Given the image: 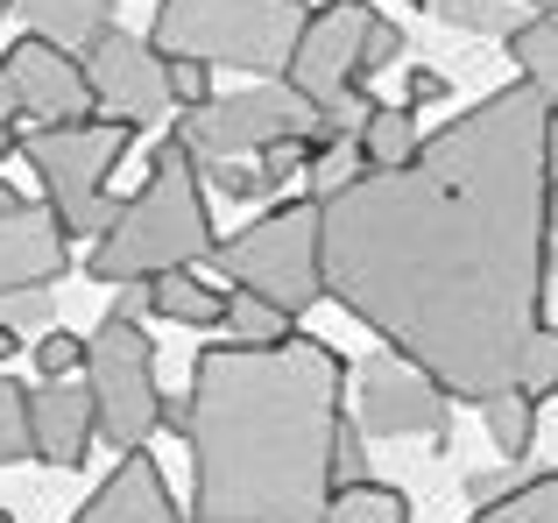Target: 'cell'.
I'll return each mask as SVG.
<instances>
[{
  "instance_id": "cell-1",
  "label": "cell",
  "mask_w": 558,
  "mask_h": 523,
  "mask_svg": "<svg viewBox=\"0 0 558 523\" xmlns=\"http://www.w3.org/2000/svg\"><path fill=\"white\" fill-rule=\"evenodd\" d=\"M551 170L558 113L523 78L488 93L432 127L403 170L318 198L326 297L446 397L488 403L517 389L545 332Z\"/></svg>"
},
{
  "instance_id": "cell-2",
  "label": "cell",
  "mask_w": 558,
  "mask_h": 523,
  "mask_svg": "<svg viewBox=\"0 0 558 523\" xmlns=\"http://www.w3.org/2000/svg\"><path fill=\"white\" fill-rule=\"evenodd\" d=\"M340 417L347 361L312 332H290L283 346H198L184 397V523H318Z\"/></svg>"
},
{
  "instance_id": "cell-3",
  "label": "cell",
  "mask_w": 558,
  "mask_h": 523,
  "mask_svg": "<svg viewBox=\"0 0 558 523\" xmlns=\"http://www.w3.org/2000/svg\"><path fill=\"white\" fill-rule=\"evenodd\" d=\"M219 234L205 212V184H198V156L178 135L156 142L149 156V184L113 212V227L93 248V283H135V276H163V269H191L213 262Z\"/></svg>"
},
{
  "instance_id": "cell-4",
  "label": "cell",
  "mask_w": 558,
  "mask_h": 523,
  "mask_svg": "<svg viewBox=\"0 0 558 523\" xmlns=\"http://www.w3.org/2000/svg\"><path fill=\"white\" fill-rule=\"evenodd\" d=\"M304 0H156L149 50L156 57H198V64L255 71L262 85L283 78L304 28Z\"/></svg>"
},
{
  "instance_id": "cell-5",
  "label": "cell",
  "mask_w": 558,
  "mask_h": 523,
  "mask_svg": "<svg viewBox=\"0 0 558 523\" xmlns=\"http://www.w3.org/2000/svg\"><path fill=\"white\" fill-rule=\"evenodd\" d=\"M128 142H135V127H121V121H71V127H28L22 135L14 156L36 170V184H43V198H50L64 241L107 234L113 227L121 198H107V170L128 156Z\"/></svg>"
},
{
  "instance_id": "cell-6",
  "label": "cell",
  "mask_w": 558,
  "mask_h": 523,
  "mask_svg": "<svg viewBox=\"0 0 558 523\" xmlns=\"http://www.w3.org/2000/svg\"><path fill=\"white\" fill-rule=\"evenodd\" d=\"M213 269L233 276V290L276 304L283 318H304L326 297V269H318V198H290V206L262 212L233 241L213 248Z\"/></svg>"
},
{
  "instance_id": "cell-7",
  "label": "cell",
  "mask_w": 558,
  "mask_h": 523,
  "mask_svg": "<svg viewBox=\"0 0 558 523\" xmlns=\"http://www.w3.org/2000/svg\"><path fill=\"white\" fill-rule=\"evenodd\" d=\"M85 389H93V439L113 453H142L163 431V389H156V340L142 318L107 312L85 340Z\"/></svg>"
},
{
  "instance_id": "cell-8",
  "label": "cell",
  "mask_w": 558,
  "mask_h": 523,
  "mask_svg": "<svg viewBox=\"0 0 558 523\" xmlns=\"http://www.w3.org/2000/svg\"><path fill=\"white\" fill-rule=\"evenodd\" d=\"M312 99L290 93L283 78L247 85V93H213L205 107L178 113V142L198 163H233V156H262L276 142H304L312 135Z\"/></svg>"
},
{
  "instance_id": "cell-9",
  "label": "cell",
  "mask_w": 558,
  "mask_h": 523,
  "mask_svg": "<svg viewBox=\"0 0 558 523\" xmlns=\"http://www.w3.org/2000/svg\"><path fill=\"white\" fill-rule=\"evenodd\" d=\"M354 389H361V439H432L438 453L452 446V397L432 382L424 368H410L403 354H368L354 368Z\"/></svg>"
},
{
  "instance_id": "cell-10",
  "label": "cell",
  "mask_w": 558,
  "mask_h": 523,
  "mask_svg": "<svg viewBox=\"0 0 558 523\" xmlns=\"http://www.w3.org/2000/svg\"><path fill=\"white\" fill-rule=\"evenodd\" d=\"M78 71H85V93H93V113L99 121H121V127H149L156 113H170V93H163V57L149 50V36H128V28H107L78 50Z\"/></svg>"
},
{
  "instance_id": "cell-11",
  "label": "cell",
  "mask_w": 558,
  "mask_h": 523,
  "mask_svg": "<svg viewBox=\"0 0 558 523\" xmlns=\"http://www.w3.org/2000/svg\"><path fill=\"white\" fill-rule=\"evenodd\" d=\"M0 78H8L14 93V121L28 127H71V121H93V93H85V71L71 50H57V42H8V57H0Z\"/></svg>"
},
{
  "instance_id": "cell-12",
  "label": "cell",
  "mask_w": 558,
  "mask_h": 523,
  "mask_svg": "<svg viewBox=\"0 0 558 523\" xmlns=\"http://www.w3.org/2000/svg\"><path fill=\"white\" fill-rule=\"evenodd\" d=\"M28 446L43 467H85L93 453V389L85 375H57V382L28 389Z\"/></svg>"
},
{
  "instance_id": "cell-13",
  "label": "cell",
  "mask_w": 558,
  "mask_h": 523,
  "mask_svg": "<svg viewBox=\"0 0 558 523\" xmlns=\"http://www.w3.org/2000/svg\"><path fill=\"white\" fill-rule=\"evenodd\" d=\"M64 269H71V241H64V227H57V212L22 198V206L0 220V297H14V290H50Z\"/></svg>"
},
{
  "instance_id": "cell-14",
  "label": "cell",
  "mask_w": 558,
  "mask_h": 523,
  "mask_svg": "<svg viewBox=\"0 0 558 523\" xmlns=\"http://www.w3.org/2000/svg\"><path fill=\"white\" fill-rule=\"evenodd\" d=\"M71 523H184V510L170 502V482L149 453H121V467L85 496Z\"/></svg>"
},
{
  "instance_id": "cell-15",
  "label": "cell",
  "mask_w": 558,
  "mask_h": 523,
  "mask_svg": "<svg viewBox=\"0 0 558 523\" xmlns=\"http://www.w3.org/2000/svg\"><path fill=\"white\" fill-rule=\"evenodd\" d=\"M14 14L28 22L36 42H57V50H71V57L113 28V0H14Z\"/></svg>"
},
{
  "instance_id": "cell-16",
  "label": "cell",
  "mask_w": 558,
  "mask_h": 523,
  "mask_svg": "<svg viewBox=\"0 0 558 523\" xmlns=\"http://www.w3.org/2000/svg\"><path fill=\"white\" fill-rule=\"evenodd\" d=\"M417 113L403 107V99H375L368 121H361L354 135V156H361V178H381V170H403L410 156H417Z\"/></svg>"
},
{
  "instance_id": "cell-17",
  "label": "cell",
  "mask_w": 558,
  "mask_h": 523,
  "mask_svg": "<svg viewBox=\"0 0 558 523\" xmlns=\"http://www.w3.org/2000/svg\"><path fill=\"white\" fill-rule=\"evenodd\" d=\"M502 42H509V57H517V78L558 113V14H523Z\"/></svg>"
},
{
  "instance_id": "cell-18",
  "label": "cell",
  "mask_w": 558,
  "mask_h": 523,
  "mask_svg": "<svg viewBox=\"0 0 558 523\" xmlns=\"http://www.w3.org/2000/svg\"><path fill=\"white\" fill-rule=\"evenodd\" d=\"M219 290L213 283H198L191 269H163V276H149V304L142 312H156V318H170V326H219Z\"/></svg>"
},
{
  "instance_id": "cell-19",
  "label": "cell",
  "mask_w": 558,
  "mask_h": 523,
  "mask_svg": "<svg viewBox=\"0 0 558 523\" xmlns=\"http://www.w3.org/2000/svg\"><path fill=\"white\" fill-rule=\"evenodd\" d=\"M481 425H488L495 453H502L509 467H523V460H531V446H537V403L523 397V389H495V397L481 403Z\"/></svg>"
},
{
  "instance_id": "cell-20",
  "label": "cell",
  "mask_w": 558,
  "mask_h": 523,
  "mask_svg": "<svg viewBox=\"0 0 558 523\" xmlns=\"http://www.w3.org/2000/svg\"><path fill=\"white\" fill-rule=\"evenodd\" d=\"M318 523H417L403 488H381V482H354V488H332Z\"/></svg>"
},
{
  "instance_id": "cell-21",
  "label": "cell",
  "mask_w": 558,
  "mask_h": 523,
  "mask_svg": "<svg viewBox=\"0 0 558 523\" xmlns=\"http://www.w3.org/2000/svg\"><path fill=\"white\" fill-rule=\"evenodd\" d=\"M219 332H227V346H283L290 332H298V318H283L276 304L233 290V297L219 304Z\"/></svg>"
},
{
  "instance_id": "cell-22",
  "label": "cell",
  "mask_w": 558,
  "mask_h": 523,
  "mask_svg": "<svg viewBox=\"0 0 558 523\" xmlns=\"http://www.w3.org/2000/svg\"><path fill=\"white\" fill-rule=\"evenodd\" d=\"M466 523H558V467L517 482L509 496H495V502H481Z\"/></svg>"
},
{
  "instance_id": "cell-23",
  "label": "cell",
  "mask_w": 558,
  "mask_h": 523,
  "mask_svg": "<svg viewBox=\"0 0 558 523\" xmlns=\"http://www.w3.org/2000/svg\"><path fill=\"white\" fill-rule=\"evenodd\" d=\"M446 28H466V36H509L523 22L517 0H424Z\"/></svg>"
},
{
  "instance_id": "cell-24",
  "label": "cell",
  "mask_w": 558,
  "mask_h": 523,
  "mask_svg": "<svg viewBox=\"0 0 558 523\" xmlns=\"http://www.w3.org/2000/svg\"><path fill=\"white\" fill-rule=\"evenodd\" d=\"M36 446H28V389L14 382V375H0V467H14V460H28Z\"/></svg>"
},
{
  "instance_id": "cell-25",
  "label": "cell",
  "mask_w": 558,
  "mask_h": 523,
  "mask_svg": "<svg viewBox=\"0 0 558 523\" xmlns=\"http://www.w3.org/2000/svg\"><path fill=\"white\" fill-rule=\"evenodd\" d=\"M163 93H170L178 113L205 107V99H213V64H198V57H163Z\"/></svg>"
},
{
  "instance_id": "cell-26",
  "label": "cell",
  "mask_w": 558,
  "mask_h": 523,
  "mask_svg": "<svg viewBox=\"0 0 558 523\" xmlns=\"http://www.w3.org/2000/svg\"><path fill=\"white\" fill-rule=\"evenodd\" d=\"M198 184H213L219 198H233V206H247V198H276L269 178L247 170V163H198Z\"/></svg>"
},
{
  "instance_id": "cell-27",
  "label": "cell",
  "mask_w": 558,
  "mask_h": 523,
  "mask_svg": "<svg viewBox=\"0 0 558 523\" xmlns=\"http://www.w3.org/2000/svg\"><path fill=\"white\" fill-rule=\"evenodd\" d=\"M523 397L531 403H545V397H558V326H545L537 332V346H531V361H523Z\"/></svg>"
},
{
  "instance_id": "cell-28",
  "label": "cell",
  "mask_w": 558,
  "mask_h": 523,
  "mask_svg": "<svg viewBox=\"0 0 558 523\" xmlns=\"http://www.w3.org/2000/svg\"><path fill=\"white\" fill-rule=\"evenodd\" d=\"M354 482H375L368 474V439H361L354 417H340V439H332V488H354Z\"/></svg>"
},
{
  "instance_id": "cell-29",
  "label": "cell",
  "mask_w": 558,
  "mask_h": 523,
  "mask_svg": "<svg viewBox=\"0 0 558 523\" xmlns=\"http://www.w3.org/2000/svg\"><path fill=\"white\" fill-rule=\"evenodd\" d=\"M36 368H43V382H57V375H85V340L78 332H43L36 340Z\"/></svg>"
},
{
  "instance_id": "cell-30",
  "label": "cell",
  "mask_w": 558,
  "mask_h": 523,
  "mask_svg": "<svg viewBox=\"0 0 558 523\" xmlns=\"http://www.w3.org/2000/svg\"><path fill=\"white\" fill-rule=\"evenodd\" d=\"M389 64H403V28H396V22H381V14H375V22H368V36H361V85H368V78H381Z\"/></svg>"
},
{
  "instance_id": "cell-31",
  "label": "cell",
  "mask_w": 558,
  "mask_h": 523,
  "mask_svg": "<svg viewBox=\"0 0 558 523\" xmlns=\"http://www.w3.org/2000/svg\"><path fill=\"white\" fill-rule=\"evenodd\" d=\"M57 297L50 290H14V297H0V326L8 332H28V326H50Z\"/></svg>"
},
{
  "instance_id": "cell-32",
  "label": "cell",
  "mask_w": 558,
  "mask_h": 523,
  "mask_svg": "<svg viewBox=\"0 0 558 523\" xmlns=\"http://www.w3.org/2000/svg\"><path fill=\"white\" fill-rule=\"evenodd\" d=\"M438 99H452V85L438 78V71H410L403 78V107L417 113V107H438Z\"/></svg>"
},
{
  "instance_id": "cell-33",
  "label": "cell",
  "mask_w": 558,
  "mask_h": 523,
  "mask_svg": "<svg viewBox=\"0 0 558 523\" xmlns=\"http://www.w3.org/2000/svg\"><path fill=\"white\" fill-rule=\"evenodd\" d=\"M517 488V467H495V474H466V496L474 502H495V496H509Z\"/></svg>"
},
{
  "instance_id": "cell-34",
  "label": "cell",
  "mask_w": 558,
  "mask_h": 523,
  "mask_svg": "<svg viewBox=\"0 0 558 523\" xmlns=\"http://www.w3.org/2000/svg\"><path fill=\"white\" fill-rule=\"evenodd\" d=\"M545 248H551V276H558V170L545 184Z\"/></svg>"
},
{
  "instance_id": "cell-35",
  "label": "cell",
  "mask_w": 558,
  "mask_h": 523,
  "mask_svg": "<svg viewBox=\"0 0 558 523\" xmlns=\"http://www.w3.org/2000/svg\"><path fill=\"white\" fill-rule=\"evenodd\" d=\"M14 149H22V135H14V93L0 78V156H14Z\"/></svg>"
},
{
  "instance_id": "cell-36",
  "label": "cell",
  "mask_w": 558,
  "mask_h": 523,
  "mask_svg": "<svg viewBox=\"0 0 558 523\" xmlns=\"http://www.w3.org/2000/svg\"><path fill=\"white\" fill-rule=\"evenodd\" d=\"M163 431H184V397H163Z\"/></svg>"
},
{
  "instance_id": "cell-37",
  "label": "cell",
  "mask_w": 558,
  "mask_h": 523,
  "mask_svg": "<svg viewBox=\"0 0 558 523\" xmlns=\"http://www.w3.org/2000/svg\"><path fill=\"white\" fill-rule=\"evenodd\" d=\"M14 206H22V192H14V184H8V178H0V220H8V212H14Z\"/></svg>"
},
{
  "instance_id": "cell-38",
  "label": "cell",
  "mask_w": 558,
  "mask_h": 523,
  "mask_svg": "<svg viewBox=\"0 0 558 523\" xmlns=\"http://www.w3.org/2000/svg\"><path fill=\"white\" fill-rule=\"evenodd\" d=\"M14 346H22V332H8V326H0V361H14Z\"/></svg>"
},
{
  "instance_id": "cell-39",
  "label": "cell",
  "mask_w": 558,
  "mask_h": 523,
  "mask_svg": "<svg viewBox=\"0 0 558 523\" xmlns=\"http://www.w3.org/2000/svg\"><path fill=\"white\" fill-rule=\"evenodd\" d=\"M523 14H558V0H517Z\"/></svg>"
},
{
  "instance_id": "cell-40",
  "label": "cell",
  "mask_w": 558,
  "mask_h": 523,
  "mask_svg": "<svg viewBox=\"0 0 558 523\" xmlns=\"http://www.w3.org/2000/svg\"><path fill=\"white\" fill-rule=\"evenodd\" d=\"M8 8H14V0H0V22H8Z\"/></svg>"
},
{
  "instance_id": "cell-41",
  "label": "cell",
  "mask_w": 558,
  "mask_h": 523,
  "mask_svg": "<svg viewBox=\"0 0 558 523\" xmlns=\"http://www.w3.org/2000/svg\"><path fill=\"white\" fill-rule=\"evenodd\" d=\"M403 8H424V0H403Z\"/></svg>"
},
{
  "instance_id": "cell-42",
  "label": "cell",
  "mask_w": 558,
  "mask_h": 523,
  "mask_svg": "<svg viewBox=\"0 0 558 523\" xmlns=\"http://www.w3.org/2000/svg\"><path fill=\"white\" fill-rule=\"evenodd\" d=\"M0 523H14V516H8V510H0Z\"/></svg>"
}]
</instances>
